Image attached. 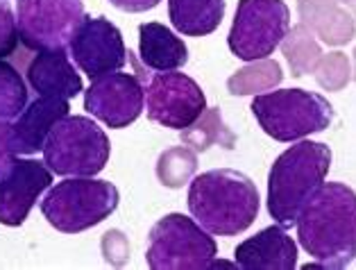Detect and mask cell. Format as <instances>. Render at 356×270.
I'll return each mask as SVG.
<instances>
[{
    "label": "cell",
    "instance_id": "2",
    "mask_svg": "<svg viewBox=\"0 0 356 270\" xmlns=\"http://www.w3.org/2000/svg\"><path fill=\"white\" fill-rule=\"evenodd\" d=\"M259 189L245 173L218 168L197 175L188 189V212L216 237H236L259 216Z\"/></svg>",
    "mask_w": 356,
    "mask_h": 270
},
{
    "label": "cell",
    "instance_id": "27",
    "mask_svg": "<svg viewBox=\"0 0 356 270\" xmlns=\"http://www.w3.org/2000/svg\"><path fill=\"white\" fill-rule=\"evenodd\" d=\"M100 248H102V257H105V261H109L111 266L120 268L129 261V241L120 230H109L105 237H102Z\"/></svg>",
    "mask_w": 356,
    "mask_h": 270
},
{
    "label": "cell",
    "instance_id": "6",
    "mask_svg": "<svg viewBox=\"0 0 356 270\" xmlns=\"http://www.w3.org/2000/svg\"><path fill=\"white\" fill-rule=\"evenodd\" d=\"M111 143L86 116H66L50 129L43 145L46 166L55 175L93 177L107 166Z\"/></svg>",
    "mask_w": 356,
    "mask_h": 270
},
{
    "label": "cell",
    "instance_id": "4",
    "mask_svg": "<svg viewBox=\"0 0 356 270\" xmlns=\"http://www.w3.org/2000/svg\"><path fill=\"white\" fill-rule=\"evenodd\" d=\"M252 114L275 141L291 143L325 132L334 120V107L325 95L304 89H282L259 93L252 100Z\"/></svg>",
    "mask_w": 356,
    "mask_h": 270
},
{
    "label": "cell",
    "instance_id": "10",
    "mask_svg": "<svg viewBox=\"0 0 356 270\" xmlns=\"http://www.w3.org/2000/svg\"><path fill=\"white\" fill-rule=\"evenodd\" d=\"M147 118L168 129H186L207 109L204 91L179 71L152 75L145 84Z\"/></svg>",
    "mask_w": 356,
    "mask_h": 270
},
{
    "label": "cell",
    "instance_id": "8",
    "mask_svg": "<svg viewBox=\"0 0 356 270\" xmlns=\"http://www.w3.org/2000/svg\"><path fill=\"white\" fill-rule=\"evenodd\" d=\"M291 30L284 0H238L229 30V50L243 62L270 57Z\"/></svg>",
    "mask_w": 356,
    "mask_h": 270
},
{
    "label": "cell",
    "instance_id": "12",
    "mask_svg": "<svg viewBox=\"0 0 356 270\" xmlns=\"http://www.w3.org/2000/svg\"><path fill=\"white\" fill-rule=\"evenodd\" d=\"M127 52L123 34L107 19H84L71 39L73 62L93 80L123 68Z\"/></svg>",
    "mask_w": 356,
    "mask_h": 270
},
{
    "label": "cell",
    "instance_id": "9",
    "mask_svg": "<svg viewBox=\"0 0 356 270\" xmlns=\"http://www.w3.org/2000/svg\"><path fill=\"white\" fill-rule=\"evenodd\" d=\"M84 21L82 0H19L16 28L28 50H62L71 46Z\"/></svg>",
    "mask_w": 356,
    "mask_h": 270
},
{
    "label": "cell",
    "instance_id": "31",
    "mask_svg": "<svg viewBox=\"0 0 356 270\" xmlns=\"http://www.w3.org/2000/svg\"><path fill=\"white\" fill-rule=\"evenodd\" d=\"M352 57H354V73H352V77H354V82H356V48H354V55Z\"/></svg>",
    "mask_w": 356,
    "mask_h": 270
},
{
    "label": "cell",
    "instance_id": "18",
    "mask_svg": "<svg viewBox=\"0 0 356 270\" xmlns=\"http://www.w3.org/2000/svg\"><path fill=\"white\" fill-rule=\"evenodd\" d=\"M138 59L150 71H177L188 62V48L166 25L143 23L138 28Z\"/></svg>",
    "mask_w": 356,
    "mask_h": 270
},
{
    "label": "cell",
    "instance_id": "3",
    "mask_svg": "<svg viewBox=\"0 0 356 270\" xmlns=\"http://www.w3.org/2000/svg\"><path fill=\"white\" fill-rule=\"evenodd\" d=\"M332 166V148L300 141L277 157L268 175V214L282 228H293L302 207L325 184Z\"/></svg>",
    "mask_w": 356,
    "mask_h": 270
},
{
    "label": "cell",
    "instance_id": "15",
    "mask_svg": "<svg viewBox=\"0 0 356 270\" xmlns=\"http://www.w3.org/2000/svg\"><path fill=\"white\" fill-rule=\"evenodd\" d=\"M68 100L46 98L30 102L12 125V150L16 154H34L43 150L46 138L59 120L68 116Z\"/></svg>",
    "mask_w": 356,
    "mask_h": 270
},
{
    "label": "cell",
    "instance_id": "23",
    "mask_svg": "<svg viewBox=\"0 0 356 270\" xmlns=\"http://www.w3.org/2000/svg\"><path fill=\"white\" fill-rule=\"evenodd\" d=\"M197 170V152L188 145H175L163 150L157 159V180L166 189H181Z\"/></svg>",
    "mask_w": 356,
    "mask_h": 270
},
{
    "label": "cell",
    "instance_id": "16",
    "mask_svg": "<svg viewBox=\"0 0 356 270\" xmlns=\"http://www.w3.org/2000/svg\"><path fill=\"white\" fill-rule=\"evenodd\" d=\"M25 75L34 93L46 95V98L71 100L77 93H82V77L77 75L64 48L37 52L30 59Z\"/></svg>",
    "mask_w": 356,
    "mask_h": 270
},
{
    "label": "cell",
    "instance_id": "13",
    "mask_svg": "<svg viewBox=\"0 0 356 270\" xmlns=\"http://www.w3.org/2000/svg\"><path fill=\"white\" fill-rule=\"evenodd\" d=\"M48 186H53V170L37 159H14L0 177V223L19 228L30 209Z\"/></svg>",
    "mask_w": 356,
    "mask_h": 270
},
{
    "label": "cell",
    "instance_id": "24",
    "mask_svg": "<svg viewBox=\"0 0 356 270\" xmlns=\"http://www.w3.org/2000/svg\"><path fill=\"white\" fill-rule=\"evenodd\" d=\"M28 86L16 66L0 59V118H16L28 107Z\"/></svg>",
    "mask_w": 356,
    "mask_h": 270
},
{
    "label": "cell",
    "instance_id": "1",
    "mask_svg": "<svg viewBox=\"0 0 356 270\" xmlns=\"http://www.w3.org/2000/svg\"><path fill=\"white\" fill-rule=\"evenodd\" d=\"M298 239L309 257L327 270L356 259V191L341 182L323 184L298 214Z\"/></svg>",
    "mask_w": 356,
    "mask_h": 270
},
{
    "label": "cell",
    "instance_id": "17",
    "mask_svg": "<svg viewBox=\"0 0 356 270\" xmlns=\"http://www.w3.org/2000/svg\"><path fill=\"white\" fill-rule=\"evenodd\" d=\"M300 21L327 46H345L356 37V21L338 0H298Z\"/></svg>",
    "mask_w": 356,
    "mask_h": 270
},
{
    "label": "cell",
    "instance_id": "25",
    "mask_svg": "<svg viewBox=\"0 0 356 270\" xmlns=\"http://www.w3.org/2000/svg\"><path fill=\"white\" fill-rule=\"evenodd\" d=\"M316 82L325 91H341L352 80V64L345 52H329L316 66Z\"/></svg>",
    "mask_w": 356,
    "mask_h": 270
},
{
    "label": "cell",
    "instance_id": "5",
    "mask_svg": "<svg viewBox=\"0 0 356 270\" xmlns=\"http://www.w3.org/2000/svg\"><path fill=\"white\" fill-rule=\"evenodd\" d=\"M118 189L105 180L71 177L55 184L41 200V214L55 230L77 234L107 221L118 207Z\"/></svg>",
    "mask_w": 356,
    "mask_h": 270
},
{
    "label": "cell",
    "instance_id": "7",
    "mask_svg": "<svg viewBox=\"0 0 356 270\" xmlns=\"http://www.w3.org/2000/svg\"><path fill=\"white\" fill-rule=\"evenodd\" d=\"M218 257V246L195 219L168 214L147 234L145 261L152 270H204Z\"/></svg>",
    "mask_w": 356,
    "mask_h": 270
},
{
    "label": "cell",
    "instance_id": "14",
    "mask_svg": "<svg viewBox=\"0 0 356 270\" xmlns=\"http://www.w3.org/2000/svg\"><path fill=\"white\" fill-rule=\"evenodd\" d=\"M234 259L241 270H293L298 266V246L286 228L273 225L243 241Z\"/></svg>",
    "mask_w": 356,
    "mask_h": 270
},
{
    "label": "cell",
    "instance_id": "20",
    "mask_svg": "<svg viewBox=\"0 0 356 270\" xmlns=\"http://www.w3.org/2000/svg\"><path fill=\"white\" fill-rule=\"evenodd\" d=\"M181 141L195 152L209 150L211 145H220L225 150H234V148H236V134L225 125L220 109L211 107V109H204L202 116H200L193 125L181 129Z\"/></svg>",
    "mask_w": 356,
    "mask_h": 270
},
{
    "label": "cell",
    "instance_id": "11",
    "mask_svg": "<svg viewBox=\"0 0 356 270\" xmlns=\"http://www.w3.org/2000/svg\"><path fill=\"white\" fill-rule=\"evenodd\" d=\"M145 84L129 73H107L95 77L84 93V109L111 129L132 125L141 116Z\"/></svg>",
    "mask_w": 356,
    "mask_h": 270
},
{
    "label": "cell",
    "instance_id": "28",
    "mask_svg": "<svg viewBox=\"0 0 356 270\" xmlns=\"http://www.w3.org/2000/svg\"><path fill=\"white\" fill-rule=\"evenodd\" d=\"M14 154L16 152L12 150V125L5 118H0V177L12 166V161L16 159Z\"/></svg>",
    "mask_w": 356,
    "mask_h": 270
},
{
    "label": "cell",
    "instance_id": "22",
    "mask_svg": "<svg viewBox=\"0 0 356 270\" xmlns=\"http://www.w3.org/2000/svg\"><path fill=\"white\" fill-rule=\"evenodd\" d=\"M282 80H284V71L280 62L266 57V59H257V62H250L248 66H243L234 75H229L227 89L232 95H238L241 98V95L270 91Z\"/></svg>",
    "mask_w": 356,
    "mask_h": 270
},
{
    "label": "cell",
    "instance_id": "19",
    "mask_svg": "<svg viewBox=\"0 0 356 270\" xmlns=\"http://www.w3.org/2000/svg\"><path fill=\"white\" fill-rule=\"evenodd\" d=\"M168 16L186 37H207L222 23L225 0H168Z\"/></svg>",
    "mask_w": 356,
    "mask_h": 270
},
{
    "label": "cell",
    "instance_id": "29",
    "mask_svg": "<svg viewBox=\"0 0 356 270\" xmlns=\"http://www.w3.org/2000/svg\"><path fill=\"white\" fill-rule=\"evenodd\" d=\"M111 5L118 7V10L129 12V14H138V12H147V10H154L161 0H109Z\"/></svg>",
    "mask_w": 356,
    "mask_h": 270
},
{
    "label": "cell",
    "instance_id": "21",
    "mask_svg": "<svg viewBox=\"0 0 356 270\" xmlns=\"http://www.w3.org/2000/svg\"><path fill=\"white\" fill-rule=\"evenodd\" d=\"M280 46L293 77H304L314 73L318 62L323 59V50H320V43L316 41L314 32L304 28L302 23L289 30Z\"/></svg>",
    "mask_w": 356,
    "mask_h": 270
},
{
    "label": "cell",
    "instance_id": "30",
    "mask_svg": "<svg viewBox=\"0 0 356 270\" xmlns=\"http://www.w3.org/2000/svg\"><path fill=\"white\" fill-rule=\"evenodd\" d=\"M338 3H343V7L352 14V19L356 21V0H338Z\"/></svg>",
    "mask_w": 356,
    "mask_h": 270
},
{
    "label": "cell",
    "instance_id": "26",
    "mask_svg": "<svg viewBox=\"0 0 356 270\" xmlns=\"http://www.w3.org/2000/svg\"><path fill=\"white\" fill-rule=\"evenodd\" d=\"M21 43L19 28H16V16L12 12V7L0 0V59L10 57L16 52Z\"/></svg>",
    "mask_w": 356,
    "mask_h": 270
}]
</instances>
